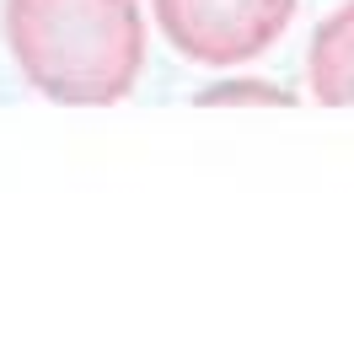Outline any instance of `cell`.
<instances>
[{
    "label": "cell",
    "mask_w": 354,
    "mask_h": 354,
    "mask_svg": "<svg viewBox=\"0 0 354 354\" xmlns=\"http://www.w3.org/2000/svg\"><path fill=\"white\" fill-rule=\"evenodd\" d=\"M0 22L17 75L59 108L124 102L145 70L140 0H6Z\"/></svg>",
    "instance_id": "obj_1"
},
{
    "label": "cell",
    "mask_w": 354,
    "mask_h": 354,
    "mask_svg": "<svg viewBox=\"0 0 354 354\" xmlns=\"http://www.w3.org/2000/svg\"><path fill=\"white\" fill-rule=\"evenodd\" d=\"M301 0H151L161 38L204 70H242L263 59L295 22Z\"/></svg>",
    "instance_id": "obj_2"
},
{
    "label": "cell",
    "mask_w": 354,
    "mask_h": 354,
    "mask_svg": "<svg viewBox=\"0 0 354 354\" xmlns=\"http://www.w3.org/2000/svg\"><path fill=\"white\" fill-rule=\"evenodd\" d=\"M306 86L322 108H354V0L317 22L306 48Z\"/></svg>",
    "instance_id": "obj_3"
}]
</instances>
